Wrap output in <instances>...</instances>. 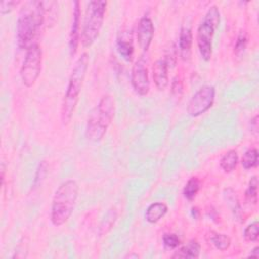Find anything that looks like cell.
Returning <instances> with one entry per match:
<instances>
[{"label":"cell","mask_w":259,"mask_h":259,"mask_svg":"<svg viewBox=\"0 0 259 259\" xmlns=\"http://www.w3.org/2000/svg\"><path fill=\"white\" fill-rule=\"evenodd\" d=\"M44 5L40 1H28L21 7L16 24V38L20 49L27 50L35 44L33 40L45 21Z\"/></svg>","instance_id":"obj_1"},{"label":"cell","mask_w":259,"mask_h":259,"mask_svg":"<svg viewBox=\"0 0 259 259\" xmlns=\"http://www.w3.org/2000/svg\"><path fill=\"white\" fill-rule=\"evenodd\" d=\"M239 161L238 153L235 150H229L226 152L220 161V166L224 170V172L230 173L237 167Z\"/></svg>","instance_id":"obj_17"},{"label":"cell","mask_w":259,"mask_h":259,"mask_svg":"<svg viewBox=\"0 0 259 259\" xmlns=\"http://www.w3.org/2000/svg\"><path fill=\"white\" fill-rule=\"evenodd\" d=\"M200 181L197 177H191L183 188V195L188 200H193L199 191Z\"/></svg>","instance_id":"obj_18"},{"label":"cell","mask_w":259,"mask_h":259,"mask_svg":"<svg viewBox=\"0 0 259 259\" xmlns=\"http://www.w3.org/2000/svg\"><path fill=\"white\" fill-rule=\"evenodd\" d=\"M257 186H258V178L257 176H253L250 179L248 188L246 190V200L249 203H252V204L257 203Z\"/></svg>","instance_id":"obj_22"},{"label":"cell","mask_w":259,"mask_h":259,"mask_svg":"<svg viewBox=\"0 0 259 259\" xmlns=\"http://www.w3.org/2000/svg\"><path fill=\"white\" fill-rule=\"evenodd\" d=\"M88 55L86 53H83L76 61L75 66L71 72L62 105L61 116L64 124L69 123L73 116V112L77 105L79 94L81 92L83 81L88 68Z\"/></svg>","instance_id":"obj_4"},{"label":"cell","mask_w":259,"mask_h":259,"mask_svg":"<svg viewBox=\"0 0 259 259\" xmlns=\"http://www.w3.org/2000/svg\"><path fill=\"white\" fill-rule=\"evenodd\" d=\"M200 253V245L196 240H190L186 245L176 251L172 258H197Z\"/></svg>","instance_id":"obj_16"},{"label":"cell","mask_w":259,"mask_h":259,"mask_svg":"<svg viewBox=\"0 0 259 259\" xmlns=\"http://www.w3.org/2000/svg\"><path fill=\"white\" fill-rule=\"evenodd\" d=\"M251 132H253L257 136V133H258V115H255L251 119Z\"/></svg>","instance_id":"obj_27"},{"label":"cell","mask_w":259,"mask_h":259,"mask_svg":"<svg viewBox=\"0 0 259 259\" xmlns=\"http://www.w3.org/2000/svg\"><path fill=\"white\" fill-rule=\"evenodd\" d=\"M80 3L79 1L74 2V10H73V21L69 34V50L71 56H74L77 52L78 44L80 40Z\"/></svg>","instance_id":"obj_11"},{"label":"cell","mask_w":259,"mask_h":259,"mask_svg":"<svg viewBox=\"0 0 259 259\" xmlns=\"http://www.w3.org/2000/svg\"><path fill=\"white\" fill-rule=\"evenodd\" d=\"M210 241L213 244V246L220 251L227 250L231 244L230 237L225 234H220V233H213L210 236Z\"/></svg>","instance_id":"obj_21"},{"label":"cell","mask_w":259,"mask_h":259,"mask_svg":"<svg viewBox=\"0 0 259 259\" xmlns=\"http://www.w3.org/2000/svg\"><path fill=\"white\" fill-rule=\"evenodd\" d=\"M78 183L73 179L64 181L58 187L51 208V221L54 226L60 227L70 219L78 198Z\"/></svg>","instance_id":"obj_2"},{"label":"cell","mask_w":259,"mask_h":259,"mask_svg":"<svg viewBox=\"0 0 259 259\" xmlns=\"http://www.w3.org/2000/svg\"><path fill=\"white\" fill-rule=\"evenodd\" d=\"M18 3H19V1H2V2H0V13L2 15L9 13Z\"/></svg>","instance_id":"obj_26"},{"label":"cell","mask_w":259,"mask_h":259,"mask_svg":"<svg viewBox=\"0 0 259 259\" xmlns=\"http://www.w3.org/2000/svg\"><path fill=\"white\" fill-rule=\"evenodd\" d=\"M258 228H259V225L257 221H254L253 223H251L244 231L245 240L248 242H256L259 236Z\"/></svg>","instance_id":"obj_23"},{"label":"cell","mask_w":259,"mask_h":259,"mask_svg":"<svg viewBox=\"0 0 259 259\" xmlns=\"http://www.w3.org/2000/svg\"><path fill=\"white\" fill-rule=\"evenodd\" d=\"M224 196H225V200L227 201L228 205L231 207L232 211L235 213V215L239 217L241 212V207H240V203H239L236 192L232 188H228V189H225Z\"/></svg>","instance_id":"obj_20"},{"label":"cell","mask_w":259,"mask_h":259,"mask_svg":"<svg viewBox=\"0 0 259 259\" xmlns=\"http://www.w3.org/2000/svg\"><path fill=\"white\" fill-rule=\"evenodd\" d=\"M220 23L219 8L213 5L206 11L203 19L197 28V47L201 58L204 61H209L212 54V38L214 31Z\"/></svg>","instance_id":"obj_6"},{"label":"cell","mask_w":259,"mask_h":259,"mask_svg":"<svg viewBox=\"0 0 259 259\" xmlns=\"http://www.w3.org/2000/svg\"><path fill=\"white\" fill-rule=\"evenodd\" d=\"M154 36V24L151 18L145 16L141 18L139 24H138V29H137V37H138V42L140 48L146 52L148 51L152 39Z\"/></svg>","instance_id":"obj_10"},{"label":"cell","mask_w":259,"mask_h":259,"mask_svg":"<svg viewBox=\"0 0 259 259\" xmlns=\"http://www.w3.org/2000/svg\"><path fill=\"white\" fill-rule=\"evenodd\" d=\"M107 3L105 1H90L87 5L81 42L84 48L90 47L98 37L103 24Z\"/></svg>","instance_id":"obj_5"},{"label":"cell","mask_w":259,"mask_h":259,"mask_svg":"<svg viewBox=\"0 0 259 259\" xmlns=\"http://www.w3.org/2000/svg\"><path fill=\"white\" fill-rule=\"evenodd\" d=\"M242 166L245 169H252L258 165V151L255 148L247 150L242 157Z\"/></svg>","instance_id":"obj_19"},{"label":"cell","mask_w":259,"mask_h":259,"mask_svg":"<svg viewBox=\"0 0 259 259\" xmlns=\"http://www.w3.org/2000/svg\"><path fill=\"white\" fill-rule=\"evenodd\" d=\"M215 89L211 85H203L191 97L187 105V113L196 117L207 111L213 104Z\"/></svg>","instance_id":"obj_8"},{"label":"cell","mask_w":259,"mask_h":259,"mask_svg":"<svg viewBox=\"0 0 259 259\" xmlns=\"http://www.w3.org/2000/svg\"><path fill=\"white\" fill-rule=\"evenodd\" d=\"M163 243L166 247H168L170 249H174V248L179 246L180 240L175 234H169L168 233V234H165L163 236Z\"/></svg>","instance_id":"obj_25"},{"label":"cell","mask_w":259,"mask_h":259,"mask_svg":"<svg viewBox=\"0 0 259 259\" xmlns=\"http://www.w3.org/2000/svg\"><path fill=\"white\" fill-rule=\"evenodd\" d=\"M179 51L184 60H187L190 57L191 46H192V32L189 27H182L179 33L178 39Z\"/></svg>","instance_id":"obj_14"},{"label":"cell","mask_w":259,"mask_h":259,"mask_svg":"<svg viewBox=\"0 0 259 259\" xmlns=\"http://www.w3.org/2000/svg\"><path fill=\"white\" fill-rule=\"evenodd\" d=\"M131 82L133 88L139 95H147L150 90V81L148 69L144 58H140L133 66L131 73Z\"/></svg>","instance_id":"obj_9"},{"label":"cell","mask_w":259,"mask_h":259,"mask_svg":"<svg viewBox=\"0 0 259 259\" xmlns=\"http://www.w3.org/2000/svg\"><path fill=\"white\" fill-rule=\"evenodd\" d=\"M247 42H248V38L247 35L244 31H241L240 34L237 37L236 44H235V54L240 57L246 50L247 47Z\"/></svg>","instance_id":"obj_24"},{"label":"cell","mask_w":259,"mask_h":259,"mask_svg":"<svg viewBox=\"0 0 259 259\" xmlns=\"http://www.w3.org/2000/svg\"><path fill=\"white\" fill-rule=\"evenodd\" d=\"M41 48L35 42L26 50V55L20 69V77L24 86L29 88L37 80L41 70Z\"/></svg>","instance_id":"obj_7"},{"label":"cell","mask_w":259,"mask_h":259,"mask_svg":"<svg viewBox=\"0 0 259 259\" xmlns=\"http://www.w3.org/2000/svg\"><path fill=\"white\" fill-rule=\"evenodd\" d=\"M114 116V99L105 94L90 111L87 119L85 136L89 141L99 142L105 135Z\"/></svg>","instance_id":"obj_3"},{"label":"cell","mask_w":259,"mask_h":259,"mask_svg":"<svg viewBox=\"0 0 259 259\" xmlns=\"http://www.w3.org/2000/svg\"><path fill=\"white\" fill-rule=\"evenodd\" d=\"M250 256H251V257H258V256H259V248H258V247H255V248L251 251Z\"/></svg>","instance_id":"obj_28"},{"label":"cell","mask_w":259,"mask_h":259,"mask_svg":"<svg viewBox=\"0 0 259 259\" xmlns=\"http://www.w3.org/2000/svg\"><path fill=\"white\" fill-rule=\"evenodd\" d=\"M4 173H5V165L4 163L1 164V180H2V184L4 182Z\"/></svg>","instance_id":"obj_29"},{"label":"cell","mask_w":259,"mask_h":259,"mask_svg":"<svg viewBox=\"0 0 259 259\" xmlns=\"http://www.w3.org/2000/svg\"><path fill=\"white\" fill-rule=\"evenodd\" d=\"M116 48L118 54L126 61L132 62L133 55H134V46L132 37H130L128 33H120L117 37Z\"/></svg>","instance_id":"obj_13"},{"label":"cell","mask_w":259,"mask_h":259,"mask_svg":"<svg viewBox=\"0 0 259 259\" xmlns=\"http://www.w3.org/2000/svg\"><path fill=\"white\" fill-rule=\"evenodd\" d=\"M153 80L159 90H164L168 83V62L166 60H157L153 65Z\"/></svg>","instance_id":"obj_12"},{"label":"cell","mask_w":259,"mask_h":259,"mask_svg":"<svg viewBox=\"0 0 259 259\" xmlns=\"http://www.w3.org/2000/svg\"><path fill=\"white\" fill-rule=\"evenodd\" d=\"M168 207L163 202H154L148 206L145 213V219L147 222L151 224H155L159 222L166 213Z\"/></svg>","instance_id":"obj_15"}]
</instances>
